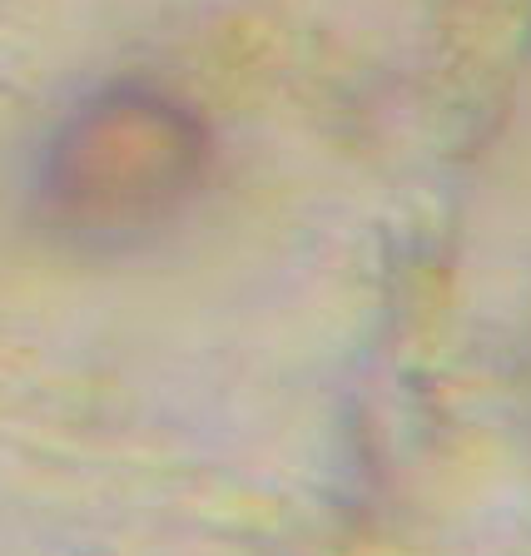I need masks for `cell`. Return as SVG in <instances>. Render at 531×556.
<instances>
[{
	"mask_svg": "<svg viewBox=\"0 0 531 556\" xmlns=\"http://www.w3.org/2000/svg\"><path fill=\"white\" fill-rule=\"evenodd\" d=\"M208 164L204 125L160 90L100 94L69 115L40 164V208L60 233L125 243L169 224Z\"/></svg>",
	"mask_w": 531,
	"mask_h": 556,
	"instance_id": "cell-1",
	"label": "cell"
}]
</instances>
